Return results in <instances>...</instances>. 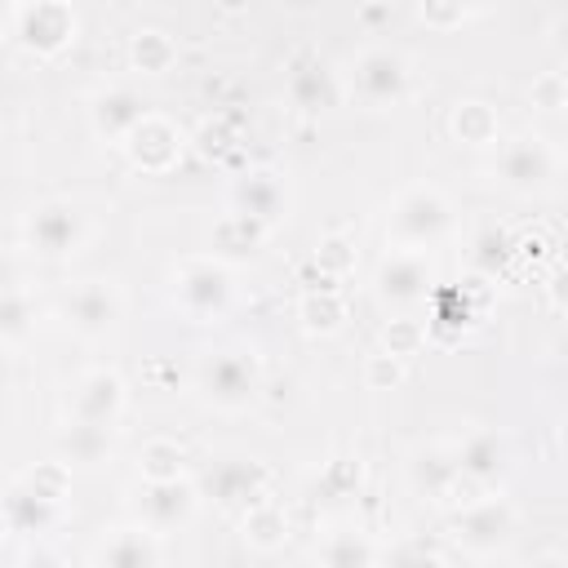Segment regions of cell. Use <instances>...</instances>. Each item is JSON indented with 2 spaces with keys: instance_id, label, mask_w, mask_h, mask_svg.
Listing matches in <instances>:
<instances>
[{
  "instance_id": "obj_1",
  "label": "cell",
  "mask_w": 568,
  "mask_h": 568,
  "mask_svg": "<svg viewBox=\"0 0 568 568\" xmlns=\"http://www.w3.org/2000/svg\"><path fill=\"white\" fill-rule=\"evenodd\" d=\"M448 222V209L435 191H413L399 209H395V235L408 244H426L430 235H439Z\"/></svg>"
},
{
  "instance_id": "obj_2",
  "label": "cell",
  "mask_w": 568,
  "mask_h": 568,
  "mask_svg": "<svg viewBox=\"0 0 568 568\" xmlns=\"http://www.w3.org/2000/svg\"><path fill=\"white\" fill-rule=\"evenodd\" d=\"M355 89L364 93V102H395L404 93V62L395 53H368L355 71Z\"/></svg>"
},
{
  "instance_id": "obj_3",
  "label": "cell",
  "mask_w": 568,
  "mask_h": 568,
  "mask_svg": "<svg viewBox=\"0 0 568 568\" xmlns=\"http://www.w3.org/2000/svg\"><path fill=\"white\" fill-rule=\"evenodd\" d=\"M71 31H75V18L58 0H36L27 9V22H22L27 44H36V49H62L71 40Z\"/></svg>"
},
{
  "instance_id": "obj_4",
  "label": "cell",
  "mask_w": 568,
  "mask_h": 568,
  "mask_svg": "<svg viewBox=\"0 0 568 568\" xmlns=\"http://www.w3.org/2000/svg\"><path fill=\"white\" fill-rule=\"evenodd\" d=\"M75 240H80V222H75V213L62 209V204H49V209H40V213L31 217V244H36L40 253H71Z\"/></svg>"
},
{
  "instance_id": "obj_5",
  "label": "cell",
  "mask_w": 568,
  "mask_h": 568,
  "mask_svg": "<svg viewBox=\"0 0 568 568\" xmlns=\"http://www.w3.org/2000/svg\"><path fill=\"white\" fill-rule=\"evenodd\" d=\"M191 506H195V497H191V488H186L178 475H173V479H155L151 493H146V501H142L151 528H173V524H182V519L191 515Z\"/></svg>"
},
{
  "instance_id": "obj_6",
  "label": "cell",
  "mask_w": 568,
  "mask_h": 568,
  "mask_svg": "<svg viewBox=\"0 0 568 568\" xmlns=\"http://www.w3.org/2000/svg\"><path fill=\"white\" fill-rule=\"evenodd\" d=\"M204 386H209V395H213L217 404H244V399L253 395V368H248L240 355H222V359L209 364Z\"/></svg>"
},
{
  "instance_id": "obj_7",
  "label": "cell",
  "mask_w": 568,
  "mask_h": 568,
  "mask_svg": "<svg viewBox=\"0 0 568 568\" xmlns=\"http://www.w3.org/2000/svg\"><path fill=\"white\" fill-rule=\"evenodd\" d=\"M115 408H120V382H115L111 373L89 377V382L80 386V395H75V413H80V422H89V426H106V422L115 417Z\"/></svg>"
},
{
  "instance_id": "obj_8",
  "label": "cell",
  "mask_w": 568,
  "mask_h": 568,
  "mask_svg": "<svg viewBox=\"0 0 568 568\" xmlns=\"http://www.w3.org/2000/svg\"><path fill=\"white\" fill-rule=\"evenodd\" d=\"M426 280H430V271H426L422 257H413V253H399V257H390V262L382 266V293L395 297V302L422 297V293H426Z\"/></svg>"
},
{
  "instance_id": "obj_9",
  "label": "cell",
  "mask_w": 568,
  "mask_h": 568,
  "mask_svg": "<svg viewBox=\"0 0 568 568\" xmlns=\"http://www.w3.org/2000/svg\"><path fill=\"white\" fill-rule=\"evenodd\" d=\"M222 297H226V275H222L217 266H191V271H186V280H182V302H186L191 311H213V306H222Z\"/></svg>"
},
{
  "instance_id": "obj_10",
  "label": "cell",
  "mask_w": 568,
  "mask_h": 568,
  "mask_svg": "<svg viewBox=\"0 0 568 568\" xmlns=\"http://www.w3.org/2000/svg\"><path fill=\"white\" fill-rule=\"evenodd\" d=\"M546 169H550V160H546V151H541L537 138H524L519 146L506 151V178H510L515 186H532V182H541Z\"/></svg>"
},
{
  "instance_id": "obj_11",
  "label": "cell",
  "mask_w": 568,
  "mask_h": 568,
  "mask_svg": "<svg viewBox=\"0 0 568 568\" xmlns=\"http://www.w3.org/2000/svg\"><path fill=\"white\" fill-rule=\"evenodd\" d=\"M71 315H75V324L80 328H106L111 324V315H115V302H111V293L106 288H84V293H75L71 297Z\"/></svg>"
},
{
  "instance_id": "obj_12",
  "label": "cell",
  "mask_w": 568,
  "mask_h": 568,
  "mask_svg": "<svg viewBox=\"0 0 568 568\" xmlns=\"http://www.w3.org/2000/svg\"><path fill=\"white\" fill-rule=\"evenodd\" d=\"M102 559L106 564H120V568H142V564H155V546L142 537V532H120L111 546H102Z\"/></svg>"
},
{
  "instance_id": "obj_13",
  "label": "cell",
  "mask_w": 568,
  "mask_h": 568,
  "mask_svg": "<svg viewBox=\"0 0 568 568\" xmlns=\"http://www.w3.org/2000/svg\"><path fill=\"white\" fill-rule=\"evenodd\" d=\"M457 470H466V475H497L501 470V444L497 439H488V435H479V439H470L466 448H462V462H457Z\"/></svg>"
},
{
  "instance_id": "obj_14",
  "label": "cell",
  "mask_w": 568,
  "mask_h": 568,
  "mask_svg": "<svg viewBox=\"0 0 568 568\" xmlns=\"http://www.w3.org/2000/svg\"><path fill=\"white\" fill-rule=\"evenodd\" d=\"M253 479H257V470H253V466H222L209 484H213L217 501H235V497L253 493Z\"/></svg>"
},
{
  "instance_id": "obj_15",
  "label": "cell",
  "mask_w": 568,
  "mask_h": 568,
  "mask_svg": "<svg viewBox=\"0 0 568 568\" xmlns=\"http://www.w3.org/2000/svg\"><path fill=\"white\" fill-rule=\"evenodd\" d=\"M102 106H111V120H98V124L111 129V133H129L142 120V111H138V102L129 93H111V98H102Z\"/></svg>"
},
{
  "instance_id": "obj_16",
  "label": "cell",
  "mask_w": 568,
  "mask_h": 568,
  "mask_svg": "<svg viewBox=\"0 0 568 568\" xmlns=\"http://www.w3.org/2000/svg\"><path fill=\"white\" fill-rule=\"evenodd\" d=\"M240 200H244V209L253 217H275V204H280V195H275V186L266 178H248V186L240 191Z\"/></svg>"
},
{
  "instance_id": "obj_17",
  "label": "cell",
  "mask_w": 568,
  "mask_h": 568,
  "mask_svg": "<svg viewBox=\"0 0 568 568\" xmlns=\"http://www.w3.org/2000/svg\"><path fill=\"white\" fill-rule=\"evenodd\" d=\"M27 328V302L22 297H4L0 302V337H13Z\"/></svg>"
},
{
  "instance_id": "obj_18",
  "label": "cell",
  "mask_w": 568,
  "mask_h": 568,
  "mask_svg": "<svg viewBox=\"0 0 568 568\" xmlns=\"http://www.w3.org/2000/svg\"><path fill=\"white\" fill-rule=\"evenodd\" d=\"M324 559L328 564H351V559H368V550L364 546H337V550H324Z\"/></svg>"
},
{
  "instance_id": "obj_19",
  "label": "cell",
  "mask_w": 568,
  "mask_h": 568,
  "mask_svg": "<svg viewBox=\"0 0 568 568\" xmlns=\"http://www.w3.org/2000/svg\"><path fill=\"white\" fill-rule=\"evenodd\" d=\"M0 18H4V0H0Z\"/></svg>"
}]
</instances>
